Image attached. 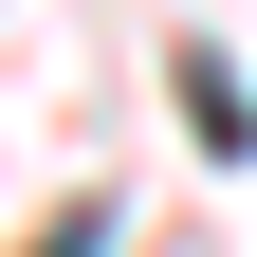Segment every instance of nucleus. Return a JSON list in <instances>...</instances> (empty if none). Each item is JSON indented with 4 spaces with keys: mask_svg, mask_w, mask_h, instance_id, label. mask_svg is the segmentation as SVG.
<instances>
[{
    "mask_svg": "<svg viewBox=\"0 0 257 257\" xmlns=\"http://www.w3.org/2000/svg\"><path fill=\"white\" fill-rule=\"evenodd\" d=\"M184 128H202L220 166H239V147H257V92H239V74H220V55H184Z\"/></svg>",
    "mask_w": 257,
    "mask_h": 257,
    "instance_id": "1",
    "label": "nucleus"
},
{
    "mask_svg": "<svg viewBox=\"0 0 257 257\" xmlns=\"http://www.w3.org/2000/svg\"><path fill=\"white\" fill-rule=\"evenodd\" d=\"M37 257H110V202H74V220H55V239H37Z\"/></svg>",
    "mask_w": 257,
    "mask_h": 257,
    "instance_id": "2",
    "label": "nucleus"
}]
</instances>
